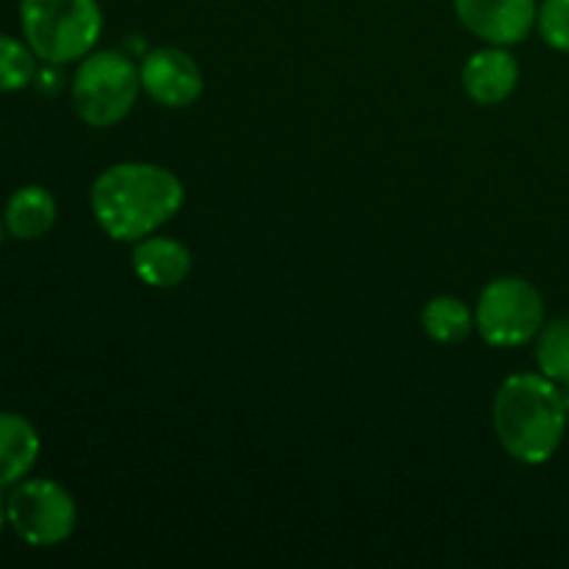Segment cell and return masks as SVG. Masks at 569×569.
Returning <instances> with one entry per match:
<instances>
[{"instance_id": "3957f363", "label": "cell", "mask_w": 569, "mask_h": 569, "mask_svg": "<svg viewBox=\"0 0 569 569\" xmlns=\"http://www.w3.org/2000/svg\"><path fill=\"white\" fill-rule=\"evenodd\" d=\"M22 37L42 64H70L89 56L103 33L98 0H20Z\"/></svg>"}, {"instance_id": "7a4b0ae2", "label": "cell", "mask_w": 569, "mask_h": 569, "mask_svg": "<svg viewBox=\"0 0 569 569\" xmlns=\"http://www.w3.org/2000/svg\"><path fill=\"white\" fill-rule=\"evenodd\" d=\"M492 417L506 453L520 465L539 467L559 453L569 411L559 383L542 372H520L500 383Z\"/></svg>"}, {"instance_id": "2e32d148", "label": "cell", "mask_w": 569, "mask_h": 569, "mask_svg": "<svg viewBox=\"0 0 569 569\" xmlns=\"http://www.w3.org/2000/svg\"><path fill=\"white\" fill-rule=\"evenodd\" d=\"M537 28L550 48L569 53V0H542Z\"/></svg>"}, {"instance_id": "9a60e30c", "label": "cell", "mask_w": 569, "mask_h": 569, "mask_svg": "<svg viewBox=\"0 0 569 569\" xmlns=\"http://www.w3.org/2000/svg\"><path fill=\"white\" fill-rule=\"evenodd\" d=\"M37 53L31 44L0 33V92H20L37 81Z\"/></svg>"}, {"instance_id": "e0dca14e", "label": "cell", "mask_w": 569, "mask_h": 569, "mask_svg": "<svg viewBox=\"0 0 569 569\" xmlns=\"http://www.w3.org/2000/svg\"><path fill=\"white\" fill-rule=\"evenodd\" d=\"M6 522H9V511H6V500H3V495H0V533H3Z\"/></svg>"}, {"instance_id": "277c9868", "label": "cell", "mask_w": 569, "mask_h": 569, "mask_svg": "<svg viewBox=\"0 0 569 569\" xmlns=\"http://www.w3.org/2000/svg\"><path fill=\"white\" fill-rule=\"evenodd\" d=\"M139 67L126 50H92L72 78V106L92 128L117 126L137 106Z\"/></svg>"}, {"instance_id": "52a82bcc", "label": "cell", "mask_w": 569, "mask_h": 569, "mask_svg": "<svg viewBox=\"0 0 569 569\" xmlns=\"http://www.w3.org/2000/svg\"><path fill=\"white\" fill-rule=\"evenodd\" d=\"M139 81L144 92L164 109H187L203 94V70L198 61L170 44H161L142 56Z\"/></svg>"}, {"instance_id": "7c38bea8", "label": "cell", "mask_w": 569, "mask_h": 569, "mask_svg": "<svg viewBox=\"0 0 569 569\" xmlns=\"http://www.w3.org/2000/svg\"><path fill=\"white\" fill-rule=\"evenodd\" d=\"M56 214H59V206L53 194L39 183H28L6 200L3 226L20 242H33L56 226Z\"/></svg>"}, {"instance_id": "8992f818", "label": "cell", "mask_w": 569, "mask_h": 569, "mask_svg": "<svg viewBox=\"0 0 569 569\" xmlns=\"http://www.w3.org/2000/svg\"><path fill=\"white\" fill-rule=\"evenodd\" d=\"M9 526L17 537L31 548H53L72 537L78 522V509L72 495L50 478H31L11 487Z\"/></svg>"}, {"instance_id": "ac0fdd59", "label": "cell", "mask_w": 569, "mask_h": 569, "mask_svg": "<svg viewBox=\"0 0 569 569\" xmlns=\"http://www.w3.org/2000/svg\"><path fill=\"white\" fill-rule=\"evenodd\" d=\"M559 392H561V400H565V406L569 411V383H559Z\"/></svg>"}, {"instance_id": "9c48e42d", "label": "cell", "mask_w": 569, "mask_h": 569, "mask_svg": "<svg viewBox=\"0 0 569 569\" xmlns=\"http://www.w3.org/2000/svg\"><path fill=\"white\" fill-rule=\"evenodd\" d=\"M461 81H465V92L470 94L476 103L498 106L503 103V100L515 92L517 83H520V64H517L515 56L509 53V48L489 44V48L478 50V53H472L470 59H467Z\"/></svg>"}, {"instance_id": "6da1fadb", "label": "cell", "mask_w": 569, "mask_h": 569, "mask_svg": "<svg viewBox=\"0 0 569 569\" xmlns=\"http://www.w3.org/2000/svg\"><path fill=\"white\" fill-rule=\"evenodd\" d=\"M183 183L167 167L148 161L111 164L94 178L89 206L98 226L117 242H139L181 211Z\"/></svg>"}, {"instance_id": "ba28073f", "label": "cell", "mask_w": 569, "mask_h": 569, "mask_svg": "<svg viewBox=\"0 0 569 569\" xmlns=\"http://www.w3.org/2000/svg\"><path fill=\"white\" fill-rule=\"evenodd\" d=\"M461 26L487 44L515 48L537 28V0H453Z\"/></svg>"}, {"instance_id": "5b68a950", "label": "cell", "mask_w": 569, "mask_h": 569, "mask_svg": "<svg viewBox=\"0 0 569 569\" xmlns=\"http://www.w3.org/2000/svg\"><path fill=\"white\" fill-rule=\"evenodd\" d=\"M476 328L495 348H520L545 328L542 295L526 278H495L478 298Z\"/></svg>"}, {"instance_id": "30bf717a", "label": "cell", "mask_w": 569, "mask_h": 569, "mask_svg": "<svg viewBox=\"0 0 569 569\" xmlns=\"http://www.w3.org/2000/svg\"><path fill=\"white\" fill-rule=\"evenodd\" d=\"M133 272L144 287L172 289L181 287L192 272V253L183 242L170 237H150L139 239L131 256Z\"/></svg>"}, {"instance_id": "5bb4252c", "label": "cell", "mask_w": 569, "mask_h": 569, "mask_svg": "<svg viewBox=\"0 0 569 569\" xmlns=\"http://www.w3.org/2000/svg\"><path fill=\"white\" fill-rule=\"evenodd\" d=\"M537 367L556 383H569V315L545 322L537 337Z\"/></svg>"}, {"instance_id": "d6986e66", "label": "cell", "mask_w": 569, "mask_h": 569, "mask_svg": "<svg viewBox=\"0 0 569 569\" xmlns=\"http://www.w3.org/2000/svg\"><path fill=\"white\" fill-rule=\"evenodd\" d=\"M3 228H6L3 220H0V244H3Z\"/></svg>"}, {"instance_id": "4fadbf2b", "label": "cell", "mask_w": 569, "mask_h": 569, "mask_svg": "<svg viewBox=\"0 0 569 569\" xmlns=\"http://www.w3.org/2000/svg\"><path fill=\"white\" fill-rule=\"evenodd\" d=\"M422 328L439 345H456L470 337L476 328V315L465 306V300L453 295H437L422 309Z\"/></svg>"}, {"instance_id": "8fae6325", "label": "cell", "mask_w": 569, "mask_h": 569, "mask_svg": "<svg viewBox=\"0 0 569 569\" xmlns=\"http://www.w3.org/2000/svg\"><path fill=\"white\" fill-rule=\"evenodd\" d=\"M39 433L31 420L14 411H0V489H9L28 478L39 459Z\"/></svg>"}]
</instances>
